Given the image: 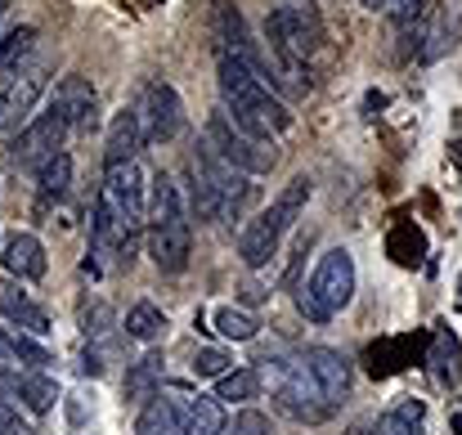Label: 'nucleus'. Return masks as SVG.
Returning <instances> with one entry per match:
<instances>
[{
	"label": "nucleus",
	"instance_id": "obj_20",
	"mask_svg": "<svg viewBox=\"0 0 462 435\" xmlns=\"http://www.w3.org/2000/svg\"><path fill=\"white\" fill-rule=\"evenodd\" d=\"M18 404H23L27 413H50V409L59 404V386H54L45 373L23 368V373H18Z\"/></svg>",
	"mask_w": 462,
	"mask_h": 435
},
{
	"label": "nucleus",
	"instance_id": "obj_13",
	"mask_svg": "<svg viewBox=\"0 0 462 435\" xmlns=\"http://www.w3.org/2000/svg\"><path fill=\"white\" fill-rule=\"evenodd\" d=\"M301 359L310 364V373H314V382L323 386V395L341 409V400H346L350 386H355V368H350V359H346L341 350H332V346H306Z\"/></svg>",
	"mask_w": 462,
	"mask_h": 435
},
{
	"label": "nucleus",
	"instance_id": "obj_27",
	"mask_svg": "<svg viewBox=\"0 0 462 435\" xmlns=\"http://www.w3.org/2000/svg\"><path fill=\"white\" fill-rule=\"evenodd\" d=\"M81 328H86V337H90V341H104V337H108V328H113V310H108L104 301L86 305V310H81Z\"/></svg>",
	"mask_w": 462,
	"mask_h": 435
},
{
	"label": "nucleus",
	"instance_id": "obj_10",
	"mask_svg": "<svg viewBox=\"0 0 462 435\" xmlns=\"http://www.w3.org/2000/svg\"><path fill=\"white\" fill-rule=\"evenodd\" d=\"M72 140V126L54 113V108H45L36 122H27L18 135H14V144H9V166H32V171H41L45 162H54L63 144Z\"/></svg>",
	"mask_w": 462,
	"mask_h": 435
},
{
	"label": "nucleus",
	"instance_id": "obj_16",
	"mask_svg": "<svg viewBox=\"0 0 462 435\" xmlns=\"http://www.w3.org/2000/svg\"><path fill=\"white\" fill-rule=\"evenodd\" d=\"M0 314L18 328V332H27V337H41V332H50V314L27 296V292H18L14 283H0Z\"/></svg>",
	"mask_w": 462,
	"mask_h": 435
},
{
	"label": "nucleus",
	"instance_id": "obj_18",
	"mask_svg": "<svg viewBox=\"0 0 462 435\" xmlns=\"http://www.w3.org/2000/svg\"><path fill=\"white\" fill-rule=\"evenodd\" d=\"M431 373L440 386H454L462 373V346H458V332L454 328H436L431 337Z\"/></svg>",
	"mask_w": 462,
	"mask_h": 435
},
{
	"label": "nucleus",
	"instance_id": "obj_11",
	"mask_svg": "<svg viewBox=\"0 0 462 435\" xmlns=\"http://www.w3.org/2000/svg\"><path fill=\"white\" fill-rule=\"evenodd\" d=\"M131 113L140 117L144 140H153V144H171L184 131V104H180V95L166 81H144L135 104H131Z\"/></svg>",
	"mask_w": 462,
	"mask_h": 435
},
{
	"label": "nucleus",
	"instance_id": "obj_25",
	"mask_svg": "<svg viewBox=\"0 0 462 435\" xmlns=\"http://www.w3.org/2000/svg\"><path fill=\"white\" fill-rule=\"evenodd\" d=\"M189 435H225V413H220V400H189Z\"/></svg>",
	"mask_w": 462,
	"mask_h": 435
},
{
	"label": "nucleus",
	"instance_id": "obj_30",
	"mask_svg": "<svg viewBox=\"0 0 462 435\" xmlns=\"http://www.w3.org/2000/svg\"><path fill=\"white\" fill-rule=\"evenodd\" d=\"M0 404H14L18 409V373L0 364Z\"/></svg>",
	"mask_w": 462,
	"mask_h": 435
},
{
	"label": "nucleus",
	"instance_id": "obj_3",
	"mask_svg": "<svg viewBox=\"0 0 462 435\" xmlns=\"http://www.w3.org/2000/svg\"><path fill=\"white\" fill-rule=\"evenodd\" d=\"M256 198L247 171L229 166L207 144L189 157V220H238Z\"/></svg>",
	"mask_w": 462,
	"mask_h": 435
},
{
	"label": "nucleus",
	"instance_id": "obj_29",
	"mask_svg": "<svg viewBox=\"0 0 462 435\" xmlns=\"http://www.w3.org/2000/svg\"><path fill=\"white\" fill-rule=\"evenodd\" d=\"M225 435H274L270 431V418L265 413H256V409H243L238 418H234V427Z\"/></svg>",
	"mask_w": 462,
	"mask_h": 435
},
{
	"label": "nucleus",
	"instance_id": "obj_33",
	"mask_svg": "<svg viewBox=\"0 0 462 435\" xmlns=\"http://www.w3.org/2000/svg\"><path fill=\"white\" fill-rule=\"evenodd\" d=\"M364 435H386V427H382V418H377V422H373V427H368Z\"/></svg>",
	"mask_w": 462,
	"mask_h": 435
},
{
	"label": "nucleus",
	"instance_id": "obj_17",
	"mask_svg": "<svg viewBox=\"0 0 462 435\" xmlns=\"http://www.w3.org/2000/svg\"><path fill=\"white\" fill-rule=\"evenodd\" d=\"M0 261H5V270H9L18 283H23V279H41V274H45V247H41V238H36V234H14V238L5 243Z\"/></svg>",
	"mask_w": 462,
	"mask_h": 435
},
{
	"label": "nucleus",
	"instance_id": "obj_14",
	"mask_svg": "<svg viewBox=\"0 0 462 435\" xmlns=\"http://www.w3.org/2000/svg\"><path fill=\"white\" fill-rule=\"evenodd\" d=\"M135 435H189V404L157 391L135 422Z\"/></svg>",
	"mask_w": 462,
	"mask_h": 435
},
{
	"label": "nucleus",
	"instance_id": "obj_5",
	"mask_svg": "<svg viewBox=\"0 0 462 435\" xmlns=\"http://www.w3.org/2000/svg\"><path fill=\"white\" fill-rule=\"evenodd\" d=\"M189 247H193L189 202L175 180L157 175L149 193V256L162 274H180L189 265Z\"/></svg>",
	"mask_w": 462,
	"mask_h": 435
},
{
	"label": "nucleus",
	"instance_id": "obj_9",
	"mask_svg": "<svg viewBox=\"0 0 462 435\" xmlns=\"http://www.w3.org/2000/svg\"><path fill=\"white\" fill-rule=\"evenodd\" d=\"M202 144L211 148L216 157H225L229 166L247 171V175H265V171L279 166V153H274V148L265 144V140L243 135L225 113H211V117H207V126H202Z\"/></svg>",
	"mask_w": 462,
	"mask_h": 435
},
{
	"label": "nucleus",
	"instance_id": "obj_6",
	"mask_svg": "<svg viewBox=\"0 0 462 435\" xmlns=\"http://www.w3.org/2000/svg\"><path fill=\"white\" fill-rule=\"evenodd\" d=\"M306 202H310V180L297 175V180H288L283 193L238 234V256H243L247 270H261V265H270V261L279 256V243L292 234V225L301 220Z\"/></svg>",
	"mask_w": 462,
	"mask_h": 435
},
{
	"label": "nucleus",
	"instance_id": "obj_36",
	"mask_svg": "<svg viewBox=\"0 0 462 435\" xmlns=\"http://www.w3.org/2000/svg\"><path fill=\"white\" fill-rule=\"evenodd\" d=\"M0 14H5V0H0Z\"/></svg>",
	"mask_w": 462,
	"mask_h": 435
},
{
	"label": "nucleus",
	"instance_id": "obj_24",
	"mask_svg": "<svg viewBox=\"0 0 462 435\" xmlns=\"http://www.w3.org/2000/svg\"><path fill=\"white\" fill-rule=\"evenodd\" d=\"M256 395H261V368L225 373L220 386H216V400H229V404H243V400H256Z\"/></svg>",
	"mask_w": 462,
	"mask_h": 435
},
{
	"label": "nucleus",
	"instance_id": "obj_1",
	"mask_svg": "<svg viewBox=\"0 0 462 435\" xmlns=\"http://www.w3.org/2000/svg\"><path fill=\"white\" fill-rule=\"evenodd\" d=\"M144 225H149L144 171L135 162L108 166L104 189L95 198V216H90V261H86V274H104L113 265H131Z\"/></svg>",
	"mask_w": 462,
	"mask_h": 435
},
{
	"label": "nucleus",
	"instance_id": "obj_2",
	"mask_svg": "<svg viewBox=\"0 0 462 435\" xmlns=\"http://www.w3.org/2000/svg\"><path fill=\"white\" fill-rule=\"evenodd\" d=\"M220 113L243 131V135H252V140H274V135H283L288 126H292V113H288V104L243 63V59H234V54H220Z\"/></svg>",
	"mask_w": 462,
	"mask_h": 435
},
{
	"label": "nucleus",
	"instance_id": "obj_28",
	"mask_svg": "<svg viewBox=\"0 0 462 435\" xmlns=\"http://www.w3.org/2000/svg\"><path fill=\"white\" fill-rule=\"evenodd\" d=\"M229 364H234V359H229L225 350H198V355H193V373H198V377H225Z\"/></svg>",
	"mask_w": 462,
	"mask_h": 435
},
{
	"label": "nucleus",
	"instance_id": "obj_35",
	"mask_svg": "<svg viewBox=\"0 0 462 435\" xmlns=\"http://www.w3.org/2000/svg\"><path fill=\"white\" fill-rule=\"evenodd\" d=\"M454 431L462 435V413H454Z\"/></svg>",
	"mask_w": 462,
	"mask_h": 435
},
{
	"label": "nucleus",
	"instance_id": "obj_15",
	"mask_svg": "<svg viewBox=\"0 0 462 435\" xmlns=\"http://www.w3.org/2000/svg\"><path fill=\"white\" fill-rule=\"evenodd\" d=\"M149 144L144 140V126H140V117L131 113V108H122L117 117H113V126H108V144H104V162L108 166H126V162H135V153Z\"/></svg>",
	"mask_w": 462,
	"mask_h": 435
},
{
	"label": "nucleus",
	"instance_id": "obj_23",
	"mask_svg": "<svg viewBox=\"0 0 462 435\" xmlns=\"http://www.w3.org/2000/svg\"><path fill=\"white\" fill-rule=\"evenodd\" d=\"M386 435H427V409L418 400H400L391 413H382Z\"/></svg>",
	"mask_w": 462,
	"mask_h": 435
},
{
	"label": "nucleus",
	"instance_id": "obj_8",
	"mask_svg": "<svg viewBox=\"0 0 462 435\" xmlns=\"http://www.w3.org/2000/svg\"><path fill=\"white\" fill-rule=\"evenodd\" d=\"M355 296V256L346 247H332L319 256L310 283L297 288V310L314 319V323H328L332 314H341Z\"/></svg>",
	"mask_w": 462,
	"mask_h": 435
},
{
	"label": "nucleus",
	"instance_id": "obj_19",
	"mask_svg": "<svg viewBox=\"0 0 462 435\" xmlns=\"http://www.w3.org/2000/svg\"><path fill=\"white\" fill-rule=\"evenodd\" d=\"M68 189H72V157L59 153L54 162H45L36 171V198H41V207H50V202H63Z\"/></svg>",
	"mask_w": 462,
	"mask_h": 435
},
{
	"label": "nucleus",
	"instance_id": "obj_4",
	"mask_svg": "<svg viewBox=\"0 0 462 435\" xmlns=\"http://www.w3.org/2000/svg\"><path fill=\"white\" fill-rule=\"evenodd\" d=\"M265 36H270V54H274V72L283 81V90L306 95L310 90V59L323 45V23L310 5H279L265 18Z\"/></svg>",
	"mask_w": 462,
	"mask_h": 435
},
{
	"label": "nucleus",
	"instance_id": "obj_7",
	"mask_svg": "<svg viewBox=\"0 0 462 435\" xmlns=\"http://www.w3.org/2000/svg\"><path fill=\"white\" fill-rule=\"evenodd\" d=\"M261 382H270V395L279 404V413H288L292 422H328L337 413V404L323 395V386L314 382L310 364L297 355H279V359H265L261 368Z\"/></svg>",
	"mask_w": 462,
	"mask_h": 435
},
{
	"label": "nucleus",
	"instance_id": "obj_26",
	"mask_svg": "<svg viewBox=\"0 0 462 435\" xmlns=\"http://www.w3.org/2000/svg\"><path fill=\"white\" fill-rule=\"evenodd\" d=\"M256 328H261L256 314H247V310H238V305H220V310H216V332L229 337V341H252Z\"/></svg>",
	"mask_w": 462,
	"mask_h": 435
},
{
	"label": "nucleus",
	"instance_id": "obj_12",
	"mask_svg": "<svg viewBox=\"0 0 462 435\" xmlns=\"http://www.w3.org/2000/svg\"><path fill=\"white\" fill-rule=\"evenodd\" d=\"M50 108L72 126V135H90L99 126V95L86 77H63L50 95Z\"/></svg>",
	"mask_w": 462,
	"mask_h": 435
},
{
	"label": "nucleus",
	"instance_id": "obj_21",
	"mask_svg": "<svg viewBox=\"0 0 462 435\" xmlns=\"http://www.w3.org/2000/svg\"><path fill=\"white\" fill-rule=\"evenodd\" d=\"M126 337L140 341V346H157V341L166 337V314H162L157 305H149V301L131 305V314H126Z\"/></svg>",
	"mask_w": 462,
	"mask_h": 435
},
{
	"label": "nucleus",
	"instance_id": "obj_31",
	"mask_svg": "<svg viewBox=\"0 0 462 435\" xmlns=\"http://www.w3.org/2000/svg\"><path fill=\"white\" fill-rule=\"evenodd\" d=\"M0 435H32L18 422V409L14 404H0Z\"/></svg>",
	"mask_w": 462,
	"mask_h": 435
},
{
	"label": "nucleus",
	"instance_id": "obj_32",
	"mask_svg": "<svg viewBox=\"0 0 462 435\" xmlns=\"http://www.w3.org/2000/svg\"><path fill=\"white\" fill-rule=\"evenodd\" d=\"M449 157H454V162L462 166V140H454V144H449Z\"/></svg>",
	"mask_w": 462,
	"mask_h": 435
},
{
	"label": "nucleus",
	"instance_id": "obj_34",
	"mask_svg": "<svg viewBox=\"0 0 462 435\" xmlns=\"http://www.w3.org/2000/svg\"><path fill=\"white\" fill-rule=\"evenodd\" d=\"M364 9H386V0H364Z\"/></svg>",
	"mask_w": 462,
	"mask_h": 435
},
{
	"label": "nucleus",
	"instance_id": "obj_22",
	"mask_svg": "<svg viewBox=\"0 0 462 435\" xmlns=\"http://www.w3.org/2000/svg\"><path fill=\"white\" fill-rule=\"evenodd\" d=\"M162 391V355H144L131 373H126V395L131 400H153Z\"/></svg>",
	"mask_w": 462,
	"mask_h": 435
}]
</instances>
